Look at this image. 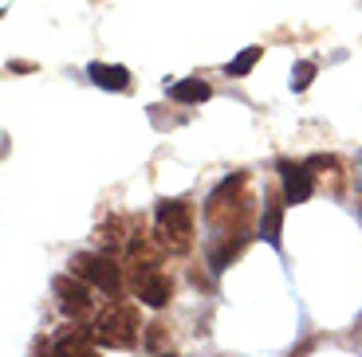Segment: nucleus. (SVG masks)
I'll list each match as a JSON object with an SVG mask.
<instances>
[{"instance_id": "obj_1", "label": "nucleus", "mask_w": 362, "mask_h": 357, "mask_svg": "<svg viewBox=\"0 0 362 357\" xmlns=\"http://www.w3.org/2000/svg\"><path fill=\"white\" fill-rule=\"evenodd\" d=\"M138 330H142V318H138V306L134 303H107L95 318V341L107 349H130L138 341Z\"/></svg>"}, {"instance_id": "obj_2", "label": "nucleus", "mask_w": 362, "mask_h": 357, "mask_svg": "<svg viewBox=\"0 0 362 357\" xmlns=\"http://www.w3.org/2000/svg\"><path fill=\"white\" fill-rule=\"evenodd\" d=\"M158 243L173 255L193 243V205L189 200H158Z\"/></svg>"}, {"instance_id": "obj_3", "label": "nucleus", "mask_w": 362, "mask_h": 357, "mask_svg": "<svg viewBox=\"0 0 362 357\" xmlns=\"http://www.w3.org/2000/svg\"><path fill=\"white\" fill-rule=\"evenodd\" d=\"M71 275L87 279L90 286H99L107 295H118V291H122V267H118L107 251H83V255H75Z\"/></svg>"}, {"instance_id": "obj_4", "label": "nucleus", "mask_w": 362, "mask_h": 357, "mask_svg": "<svg viewBox=\"0 0 362 357\" xmlns=\"http://www.w3.org/2000/svg\"><path fill=\"white\" fill-rule=\"evenodd\" d=\"M276 169H280V185H284V205H303V200H311V193H315V173H311L308 161L284 157Z\"/></svg>"}, {"instance_id": "obj_5", "label": "nucleus", "mask_w": 362, "mask_h": 357, "mask_svg": "<svg viewBox=\"0 0 362 357\" xmlns=\"http://www.w3.org/2000/svg\"><path fill=\"white\" fill-rule=\"evenodd\" d=\"M55 298H59V310L71 314V318H83L90 310V283L79 275H59L55 279Z\"/></svg>"}, {"instance_id": "obj_6", "label": "nucleus", "mask_w": 362, "mask_h": 357, "mask_svg": "<svg viewBox=\"0 0 362 357\" xmlns=\"http://www.w3.org/2000/svg\"><path fill=\"white\" fill-rule=\"evenodd\" d=\"M90 338H95V334H87V330H64L52 341V353L47 357H95Z\"/></svg>"}, {"instance_id": "obj_7", "label": "nucleus", "mask_w": 362, "mask_h": 357, "mask_svg": "<svg viewBox=\"0 0 362 357\" xmlns=\"http://www.w3.org/2000/svg\"><path fill=\"white\" fill-rule=\"evenodd\" d=\"M87 75H90V83L103 87V90H127L130 87V71L118 67V63H90Z\"/></svg>"}, {"instance_id": "obj_8", "label": "nucleus", "mask_w": 362, "mask_h": 357, "mask_svg": "<svg viewBox=\"0 0 362 357\" xmlns=\"http://www.w3.org/2000/svg\"><path fill=\"white\" fill-rule=\"evenodd\" d=\"M280 228H284V205L276 197H264V212H260V240L268 248H280Z\"/></svg>"}, {"instance_id": "obj_9", "label": "nucleus", "mask_w": 362, "mask_h": 357, "mask_svg": "<svg viewBox=\"0 0 362 357\" xmlns=\"http://www.w3.org/2000/svg\"><path fill=\"white\" fill-rule=\"evenodd\" d=\"M209 95H213V87H209L205 79H181L170 87V99L181 102V107H197V102H205Z\"/></svg>"}, {"instance_id": "obj_10", "label": "nucleus", "mask_w": 362, "mask_h": 357, "mask_svg": "<svg viewBox=\"0 0 362 357\" xmlns=\"http://www.w3.org/2000/svg\"><path fill=\"white\" fill-rule=\"evenodd\" d=\"M260 55H264V47H245V52L236 55V59L228 63L225 71L233 75V79H240V75H248V71H252V67H256V59H260Z\"/></svg>"}, {"instance_id": "obj_11", "label": "nucleus", "mask_w": 362, "mask_h": 357, "mask_svg": "<svg viewBox=\"0 0 362 357\" xmlns=\"http://www.w3.org/2000/svg\"><path fill=\"white\" fill-rule=\"evenodd\" d=\"M311 79H315V63H311V59L296 63V71H291V90H308Z\"/></svg>"}, {"instance_id": "obj_12", "label": "nucleus", "mask_w": 362, "mask_h": 357, "mask_svg": "<svg viewBox=\"0 0 362 357\" xmlns=\"http://www.w3.org/2000/svg\"><path fill=\"white\" fill-rule=\"evenodd\" d=\"M162 338H165V326H162V322H154L150 334H146V346H162Z\"/></svg>"}, {"instance_id": "obj_13", "label": "nucleus", "mask_w": 362, "mask_h": 357, "mask_svg": "<svg viewBox=\"0 0 362 357\" xmlns=\"http://www.w3.org/2000/svg\"><path fill=\"white\" fill-rule=\"evenodd\" d=\"M358 185H362V173H358Z\"/></svg>"}, {"instance_id": "obj_14", "label": "nucleus", "mask_w": 362, "mask_h": 357, "mask_svg": "<svg viewBox=\"0 0 362 357\" xmlns=\"http://www.w3.org/2000/svg\"><path fill=\"white\" fill-rule=\"evenodd\" d=\"M162 357H173V353H162Z\"/></svg>"}]
</instances>
